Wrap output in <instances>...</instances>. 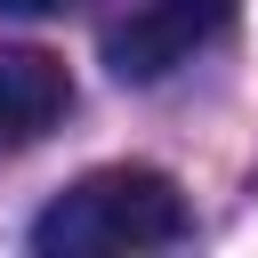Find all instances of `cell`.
<instances>
[{
  "instance_id": "cell-1",
  "label": "cell",
  "mask_w": 258,
  "mask_h": 258,
  "mask_svg": "<svg viewBox=\"0 0 258 258\" xmlns=\"http://www.w3.org/2000/svg\"><path fill=\"white\" fill-rule=\"evenodd\" d=\"M185 242V194L161 169H89L73 177L40 218H32V250L40 258H113V250H169Z\"/></svg>"
},
{
  "instance_id": "cell-2",
  "label": "cell",
  "mask_w": 258,
  "mask_h": 258,
  "mask_svg": "<svg viewBox=\"0 0 258 258\" xmlns=\"http://www.w3.org/2000/svg\"><path fill=\"white\" fill-rule=\"evenodd\" d=\"M234 24V0H137L129 16L105 24V64L121 81H161L194 48H210Z\"/></svg>"
},
{
  "instance_id": "cell-3",
  "label": "cell",
  "mask_w": 258,
  "mask_h": 258,
  "mask_svg": "<svg viewBox=\"0 0 258 258\" xmlns=\"http://www.w3.org/2000/svg\"><path fill=\"white\" fill-rule=\"evenodd\" d=\"M73 105V81L48 48H0V145H32Z\"/></svg>"
},
{
  "instance_id": "cell-4",
  "label": "cell",
  "mask_w": 258,
  "mask_h": 258,
  "mask_svg": "<svg viewBox=\"0 0 258 258\" xmlns=\"http://www.w3.org/2000/svg\"><path fill=\"white\" fill-rule=\"evenodd\" d=\"M8 16H48V8H64V0H0Z\"/></svg>"
}]
</instances>
